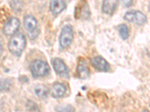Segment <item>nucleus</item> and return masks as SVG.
<instances>
[{
  "label": "nucleus",
  "mask_w": 150,
  "mask_h": 112,
  "mask_svg": "<svg viewBox=\"0 0 150 112\" xmlns=\"http://www.w3.org/2000/svg\"><path fill=\"white\" fill-rule=\"evenodd\" d=\"M26 41L25 36L21 33H18L13 35L11 38L8 47L11 54L19 57L22 55L26 47Z\"/></svg>",
  "instance_id": "nucleus-1"
},
{
  "label": "nucleus",
  "mask_w": 150,
  "mask_h": 112,
  "mask_svg": "<svg viewBox=\"0 0 150 112\" xmlns=\"http://www.w3.org/2000/svg\"><path fill=\"white\" fill-rule=\"evenodd\" d=\"M30 71L35 78L44 77L50 73V66L46 61L35 60L30 64Z\"/></svg>",
  "instance_id": "nucleus-2"
},
{
  "label": "nucleus",
  "mask_w": 150,
  "mask_h": 112,
  "mask_svg": "<svg viewBox=\"0 0 150 112\" xmlns=\"http://www.w3.org/2000/svg\"><path fill=\"white\" fill-rule=\"evenodd\" d=\"M23 24L25 29L28 31L30 39H35L39 34V29L38 28V21L33 15H26L24 17Z\"/></svg>",
  "instance_id": "nucleus-3"
},
{
  "label": "nucleus",
  "mask_w": 150,
  "mask_h": 112,
  "mask_svg": "<svg viewBox=\"0 0 150 112\" xmlns=\"http://www.w3.org/2000/svg\"><path fill=\"white\" fill-rule=\"evenodd\" d=\"M123 18L125 20L139 26L145 24L147 21L145 14L139 10H130L126 12Z\"/></svg>",
  "instance_id": "nucleus-4"
},
{
  "label": "nucleus",
  "mask_w": 150,
  "mask_h": 112,
  "mask_svg": "<svg viewBox=\"0 0 150 112\" xmlns=\"http://www.w3.org/2000/svg\"><path fill=\"white\" fill-rule=\"evenodd\" d=\"M73 37L74 32L71 26L69 25L64 26L59 35V45L61 48L65 49L68 47L73 41Z\"/></svg>",
  "instance_id": "nucleus-5"
},
{
  "label": "nucleus",
  "mask_w": 150,
  "mask_h": 112,
  "mask_svg": "<svg viewBox=\"0 0 150 112\" xmlns=\"http://www.w3.org/2000/svg\"><path fill=\"white\" fill-rule=\"evenodd\" d=\"M90 17V10L86 0H80L74 10V17L80 20H87Z\"/></svg>",
  "instance_id": "nucleus-6"
},
{
  "label": "nucleus",
  "mask_w": 150,
  "mask_h": 112,
  "mask_svg": "<svg viewBox=\"0 0 150 112\" xmlns=\"http://www.w3.org/2000/svg\"><path fill=\"white\" fill-rule=\"evenodd\" d=\"M20 26V20L17 17H11L4 25L2 31L6 36L14 35Z\"/></svg>",
  "instance_id": "nucleus-7"
},
{
  "label": "nucleus",
  "mask_w": 150,
  "mask_h": 112,
  "mask_svg": "<svg viewBox=\"0 0 150 112\" xmlns=\"http://www.w3.org/2000/svg\"><path fill=\"white\" fill-rule=\"evenodd\" d=\"M52 64L56 74L63 78H68L69 76V71L64 61L61 58H54L52 61Z\"/></svg>",
  "instance_id": "nucleus-8"
},
{
  "label": "nucleus",
  "mask_w": 150,
  "mask_h": 112,
  "mask_svg": "<svg viewBox=\"0 0 150 112\" xmlns=\"http://www.w3.org/2000/svg\"><path fill=\"white\" fill-rule=\"evenodd\" d=\"M92 66L99 72H108L110 70V64L101 56H96L91 60Z\"/></svg>",
  "instance_id": "nucleus-9"
},
{
  "label": "nucleus",
  "mask_w": 150,
  "mask_h": 112,
  "mask_svg": "<svg viewBox=\"0 0 150 112\" xmlns=\"http://www.w3.org/2000/svg\"><path fill=\"white\" fill-rule=\"evenodd\" d=\"M77 73L80 79H86L89 77L90 71L86 64V61L84 59H80L77 66Z\"/></svg>",
  "instance_id": "nucleus-10"
},
{
  "label": "nucleus",
  "mask_w": 150,
  "mask_h": 112,
  "mask_svg": "<svg viewBox=\"0 0 150 112\" xmlns=\"http://www.w3.org/2000/svg\"><path fill=\"white\" fill-rule=\"evenodd\" d=\"M119 0H103L102 12L106 14L111 15L116 11Z\"/></svg>",
  "instance_id": "nucleus-11"
},
{
  "label": "nucleus",
  "mask_w": 150,
  "mask_h": 112,
  "mask_svg": "<svg viewBox=\"0 0 150 112\" xmlns=\"http://www.w3.org/2000/svg\"><path fill=\"white\" fill-rule=\"evenodd\" d=\"M65 91H66V88L63 84L60 83V82H55L52 85L50 92L52 97L55 99H58L63 97Z\"/></svg>",
  "instance_id": "nucleus-12"
},
{
  "label": "nucleus",
  "mask_w": 150,
  "mask_h": 112,
  "mask_svg": "<svg viewBox=\"0 0 150 112\" xmlns=\"http://www.w3.org/2000/svg\"><path fill=\"white\" fill-rule=\"evenodd\" d=\"M66 7V2L65 0H51L50 2V11L54 15H58Z\"/></svg>",
  "instance_id": "nucleus-13"
},
{
  "label": "nucleus",
  "mask_w": 150,
  "mask_h": 112,
  "mask_svg": "<svg viewBox=\"0 0 150 112\" xmlns=\"http://www.w3.org/2000/svg\"><path fill=\"white\" fill-rule=\"evenodd\" d=\"M34 92L35 93V95L37 96L38 98L41 99L47 98V97L48 90L45 85H37V86L35 88Z\"/></svg>",
  "instance_id": "nucleus-14"
},
{
  "label": "nucleus",
  "mask_w": 150,
  "mask_h": 112,
  "mask_svg": "<svg viewBox=\"0 0 150 112\" xmlns=\"http://www.w3.org/2000/svg\"><path fill=\"white\" fill-rule=\"evenodd\" d=\"M118 30H119V33H120V37H122V39L127 40L129 37V30L126 25L125 24H121L118 26Z\"/></svg>",
  "instance_id": "nucleus-15"
},
{
  "label": "nucleus",
  "mask_w": 150,
  "mask_h": 112,
  "mask_svg": "<svg viewBox=\"0 0 150 112\" xmlns=\"http://www.w3.org/2000/svg\"><path fill=\"white\" fill-rule=\"evenodd\" d=\"M54 112H75V109L71 105H59L55 107Z\"/></svg>",
  "instance_id": "nucleus-16"
},
{
  "label": "nucleus",
  "mask_w": 150,
  "mask_h": 112,
  "mask_svg": "<svg viewBox=\"0 0 150 112\" xmlns=\"http://www.w3.org/2000/svg\"><path fill=\"white\" fill-rule=\"evenodd\" d=\"M11 7L12 10L16 12L21 11L23 8L22 0H11Z\"/></svg>",
  "instance_id": "nucleus-17"
},
{
  "label": "nucleus",
  "mask_w": 150,
  "mask_h": 112,
  "mask_svg": "<svg viewBox=\"0 0 150 112\" xmlns=\"http://www.w3.org/2000/svg\"><path fill=\"white\" fill-rule=\"evenodd\" d=\"M11 85V81L9 79L1 80V91H8Z\"/></svg>",
  "instance_id": "nucleus-18"
},
{
  "label": "nucleus",
  "mask_w": 150,
  "mask_h": 112,
  "mask_svg": "<svg viewBox=\"0 0 150 112\" xmlns=\"http://www.w3.org/2000/svg\"><path fill=\"white\" fill-rule=\"evenodd\" d=\"M134 0H121V2L123 6L126 8L131 7V5H133Z\"/></svg>",
  "instance_id": "nucleus-19"
},
{
  "label": "nucleus",
  "mask_w": 150,
  "mask_h": 112,
  "mask_svg": "<svg viewBox=\"0 0 150 112\" xmlns=\"http://www.w3.org/2000/svg\"><path fill=\"white\" fill-rule=\"evenodd\" d=\"M143 112H149V111L148 110H146V109H144V110H143Z\"/></svg>",
  "instance_id": "nucleus-20"
},
{
  "label": "nucleus",
  "mask_w": 150,
  "mask_h": 112,
  "mask_svg": "<svg viewBox=\"0 0 150 112\" xmlns=\"http://www.w3.org/2000/svg\"><path fill=\"white\" fill-rule=\"evenodd\" d=\"M149 10L150 11V3H149Z\"/></svg>",
  "instance_id": "nucleus-21"
},
{
  "label": "nucleus",
  "mask_w": 150,
  "mask_h": 112,
  "mask_svg": "<svg viewBox=\"0 0 150 112\" xmlns=\"http://www.w3.org/2000/svg\"><path fill=\"white\" fill-rule=\"evenodd\" d=\"M149 105H150V103H149Z\"/></svg>",
  "instance_id": "nucleus-22"
}]
</instances>
